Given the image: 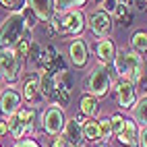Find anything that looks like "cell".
Masks as SVG:
<instances>
[{"mask_svg":"<svg viewBox=\"0 0 147 147\" xmlns=\"http://www.w3.org/2000/svg\"><path fill=\"white\" fill-rule=\"evenodd\" d=\"M112 66L116 75H118V79H126L131 83H139L145 75V60L141 54L133 52L131 48L126 50V48H116V56L112 60Z\"/></svg>","mask_w":147,"mask_h":147,"instance_id":"6da1fadb","label":"cell"},{"mask_svg":"<svg viewBox=\"0 0 147 147\" xmlns=\"http://www.w3.org/2000/svg\"><path fill=\"white\" fill-rule=\"evenodd\" d=\"M85 13L75 8V11H66V13H54L52 19L48 21V25L52 27L54 35H77L79 37L85 29Z\"/></svg>","mask_w":147,"mask_h":147,"instance_id":"7a4b0ae2","label":"cell"},{"mask_svg":"<svg viewBox=\"0 0 147 147\" xmlns=\"http://www.w3.org/2000/svg\"><path fill=\"white\" fill-rule=\"evenodd\" d=\"M112 85H114V77L110 73V68L106 64H95L89 71V75L83 79V91L100 100V97L112 91Z\"/></svg>","mask_w":147,"mask_h":147,"instance_id":"3957f363","label":"cell"},{"mask_svg":"<svg viewBox=\"0 0 147 147\" xmlns=\"http://www.w3.org/2000/svg\"><path fill=\"white\" fill-rule=\"evenodd\" d=\"M25 62L17 56L15 48H0V81L13 85L19 81Z\"/></svg>","mask_w":147,"mask_h":147,"instance_id":"277c9868","label":"cell"},{"mask_svg":"<svg viewBox=\"0 0 147 147\" xmlns=\"http://www.w3.org/2000/svg\"><path fill=\"white\" fill-rule=\"evenodd\" d=\"M23 31H25L23 13H11L0 25V48H15Z\"/></svg>","mask_w":147,"mask_h":147,"instance_id":"5b68a950","label":"cell"},{"mask_svg":"<svg viewBox=\"0 0 147 147\" xmlns=\"http://www.w3.org/2000/svg\"><path fill=\"white\" fill-rule=\"evenodd\" d=\"M73 77L68 71L62 73H54V95L50 97V106H58V108H68L73 97Z\"/></svg>","mask_w":147,"mask_h":147,"instance_id":"8992f818","label":"cell"},{"mask_svg":"<svg viewBox=\"0 0 147 147\" xmlns=\"http://www.w3.org/2000/svg\"><path fill=\"white\" fill-rule=\"evenodd\" d=\"M64 124H66V116H64V110H62V108H58V106H48L46 110L42 112V131H44L48 137L62 135Z\"/></svg>","mask_w":147,"mask_h":147,"instance_id":"52a82bcc","label":"cell"},{"mask_svg":"<svg viewBox=\"0 0 147 147\" xmlns=\"http://www.w3.org/2000/svg\"><path fill=\"white\" fill-rule=\"evenodd\" d=\"M112 93L116 97V104L122 110H131L137 102V85L126 81V79H118L112 85Z\"/></svg>","mask_w":147,"mask_h":147,"instance_id":"ba28073f","label":"cell"},{"mask_svg":"<svg viewBox=\"0 0 147 147\" xmlns=\"http://www.w3.org/2000/svg\"><path fill=\"white\" fill-rule=\"evenodd\" d=\"M87 27L91 29V33L95 37H110L114 21H112V17L108 13L102 11V8H95V11H91V15L87 17Z\"/></svg>","mask_w":147,"mask_h":147,"instance_id":"9c48e42d","label":"cell"},{"mask_svg":"<svg viewBox=\"0 0 147 147\" xmlns=\"http://www.w3.org/2000/svg\"><path fill=\"white\" fill-rule=\"evenodd\" d=\"M21 97L29 104V106H37L42 102V93H40V73L33 71V73H27L23 79H21Z\"/></svg>","mask_w":147,"mask_h":147,"instance_id":"30bf717a","label":"cell"},{"mask_svg":"<svg viewBox=\"0 0 147 147\" xmlns=\"http://www.w3.org/2000/svg\"><path fill=\"white\" fill-rule=\"evenodd\" d=\"M23 104V97H21V91L13 85H6V89L0 93V114L2 116H13L19 112V108Z\"/></svg>","mask_w":147,"mask_h":147,"instance_id":"8fae6325","label":"cell"},{"mask_svg":"<svg viewBox=\"0 0 147 147\" xmlns=\"http://www.w3.org/2000/svg\"><path fill=\"white\" fill-rule=\"evenodd\" d=\"M68 58H71V64L75 68H85L87 60H89V50H87V44L81 37H75V40L68 44Z\"/></svg>","mask_w":147,"mask_h":147,"instance_id":"7c38bea8","label":"cell"},{"mask_svg":"<svg viewBox=\"0 0 147 147\" xmlns=\"http://www.w3.org/2000/svg\"><path fill=\"white\" fill-rule=\"evenodd\" d=\"M116 141L122 147H139V126L133 118H124V126L116 135Z\"/></svg>","mask_w":147,"mask_h":147,"instance_id":"4fadbf2b","label":"cell"},{"mask_svg":"<svg viewBox=\"0 0 147 147\" xmlns=\"http://www.w3.org/2000/svg\"><path fill=\"white\" fill-rule=\"evenodd\" d=\"M93 52H95V58L100 60V64H112L114 56H116V44L110 40V37H100L93 46Z\"/></svg>","mask_w":147,"mask_h":147,"instance_id":"5bb4252c","label":"cell"},{"mask_svg":"<svg viewBox=\"0 0 147 147\" xmlns=\"http://www.w3.org/2000/svg\"><path fill=\"white\" fill-rule=\"evenodd\" d=\"M27 6L35 13V17L40 19V23H48L52 19L54 11V0H27Z\"/></svg>","mask_w":147,"mask_h":147,"instance_id":"9a60e30c","label":"cell"},{"mask_svg":"<svg viewBox=\"0 0 147 147\" xmlns=\"http://www.w3.org/2000/svg\"><path fill=\"white\" fill-rule=\"evenodd\" d=\"M79 112H83L87 118H97V114H100V100L89 93H83L79 100Z\"/></svg>","mask_w":147,"mask_h":147,"instance_id":"2e32d148","label":"cell"},{"mask_svg":"<svg viewBox=\"0 0 147 147\" xmlns=\"http://www.w3.org/2000/svg\"><path fill=\"white\" fill-rule=\"evenodd\" d=\"M56 56H58V50H56V46L52 44H48L46 48H42V54L40 58H37V73H42V71H50L54 60H56Z\"/></svg>","mask_w":147,"mask_h":147,"instance_id":"e0dca14e","label":"cell"},{"mask_svg":"<svg viewBox=\"0 0 147 147\" xmlns=\"http://www.w3.org/2000/svg\"><path fill=\"white\" fill-rule=\"evenodd\" d=\"M81 131H83V141L85 143H102V133H100V124H97L95 118H87V122L81 126Z\"/></svg>","mask_w":147,"mask_h":147,"instance_id":"ac0fdd59","label":"cell"},{"mask_svg":"<svg viewBox=\"0 0 147 147\" xmlns=\"http://www.w3.org/2000/svg\"><path fill=\"white\" fill-rule=\"evenodd\" d=\"M131 114H133V120L137 122V126H147V95L137 97L135 106L131 108Z\"/></svg>","mask_w":147,"mask_h":147,"instance_id":"d6986e66","label":"cell"},{"mask_svg":"<svg viewBox=\"0 0 147 147\" xmlns=\"http://www.w3.org/2000/svg\"><path fill=\"white\" fill-rule=\"evenodd\" d=\"M62 135H64V139L68 141V145H79V143H85V141H83V131H81V126L75 122V118L66 120Z\"/></svg>","mask_w":147,"mask_h":147,"instance_id":"ffe728a7","label":"cell"},{"mask_svg":"<svg viewBox=\"0 0 147 147\" xmlns=\"http://www.w3.org/2000/svg\"><path fill=\"white\" fill-rule=\"evenodd\" d=\"M31 42H33L31 31H29V29H25L23 35L19 37V42L15 44V52H17V56L21 58L23 62H27V56H29V48H31Z\"/></svg>","mask_w":147,"mask_h":147,"instance_id":"44dd1931","label":"cell"},{"mask_svg":"<svg viewBox=\"0 0 147 147\" xmlns=\"http://www.w3.org/2000/svg\"><path fill=\"white\" fill-rule=\"evenodd\" d=\"M40 93L50 102V97L54 95V73H48V71L40 73Z\"/></svg>","mask_w":147,"mask_h":147,"instance_id":"7402d4cb","label":"cell"},{"mask_svg":"<svg viewBox=\"0 0 147 147\" xmlns=\"http://www.w3.org/2000/svg\"><path fill=\"white\" fill-rule=\"evenodd\" d=\"M131 50L137 52V54H147V31H143V29H139V31H135L131 35Z\"/></svg>","mask_w":147,"mask_h":147,"instance_id":"603a6c76","label":"cell"},{"mask_svg":"<svg viewBox=\"0 0 147 147\" xmlns=\"http://www.w3.org/2000/svg\"><path fill=\"white\" fill-rule=\"evenodd\" d=\"M85 4H87V0H54V11L66 13V11H75V8L83 11Z\"/></svg>","mask_w":147,"mask_h":147,"instance_id":"cb8c5ba5","label":"cell"},{"mask_svg":"<svg viewBox=\"0 0 147 147\" xmlns=\"http://www.w3.org/2000/svg\"><path fill=\"white\" fill-rule=\"evenodd\" d=\"M116 19H118V23L122 27H129L133 25V11H131V6L129 4H118V8H116Z\"/></svg>","mask_w":147,"mask_h":147,"instance_id":"d4e9b609","label":"cell"},{"mask_svg":"<svg viewBox=\"0 0 147 147\" xmlns=\"http://www.w3.org/2000/svg\"><path fill=\"white\" fill-rule=\"evenodd\" d=\"M97 124H100V133H102V141L104 143H110V139L114 137V131H112V124H110V118H100L97 120Z\"/></svg>","mask_w":147,"mask_h":147,"instance_id":"484cf974","label":"cell"},{"mask_svg":"<svg viewBox=\"0 0 147 147\" xmlns=\"http://www.w3.org/2000/svg\"><path fill=\"white\" fill-rule=\"evenodd\" d=\"M21 13H23V19H25V29H29V31H33V27H35L37 23H40V19L35 17V13H33V11H31L29 6H25Z\"/></svg>","mask_w":147,"mask_h":147,"instance_id":"4316f807","label":"cell"},{"mask_svg":"<svg viewBox=\"0 0 147 147\" xmlns=\"http://www.w3.org/2000/svg\"><path fill=\"white\" fill-rule=\"evenodd\" d=\"M25 2H27V0H0V4H2L6 11H11V13H21L23 8L27 6Z\"/></svg>","mask_w":147,"mask_h":147,"instance_id":"83f0119b","label":"cell"},{"mask_svg":"<svg viewBox=\"0 0 147 147\" xmlns=\"http://www.w3.org/2000/svg\"><path fill=\"white\" fill-rule=\"evenodd\" d=\"M110 124H112V131H114V137H116V135L122 131V126H124V116H122L120 112L112 114V116H110Z\"/></svg>","mask_w":147,"mask_h":147,"instance_id":"f1b7e54d","label":"cell"},{"mask_svg":"<svg viewBox=\"0 0 147 147\" xmlns=\"http://www.w3.org/2000/svg\"><path fill=\"white\" fill-rule=\"evenodd\" d=\"M100 8L104 13H108V15H114L116 8H118V2H116V0H104V2L100 4Z\"/></svg>","mask_w":147,"mask_h":147,"instance_id":"f546056e","label":"cell"},{"mask_svg":"<svg viewBox=\"0 0 147 147\" xmlns=\"http://www.w3.org/2000/svg\"><path fill=\"white\" fill-rule=\"evenodd\" d=\"M48 147H68V141L64 139V135H56L50 139V145Z\"/></svg>","mask_w":147,"mask_h":147,"instance_id":"4dcf8cb0","label":"cell"},{"mask_svg":"<svg viewBox=\"0 0 147 147\" xmlns=\"http://www.w3.org/2000/svg\"><path fill=\"white\" fill-rule=\"evenodd\" d=\"M13 147H42V145L37 143L35 139H29V137H25V139H21V141H15Z\"/></svg>","mask_w":147,"mask_h":147,"instance_id":"1f68e13d","label":"cell"},{"mask_svg":"<svg viewBox=\"0 0 147 147\" xmlns=\"http://www.w3.org/2000/svg\"><path fill=\"white\" fill-rule=\"evenodd\" d=\"M139 147H147V126L139 129Z\"/></svg>","mask_w":147,"mask_h":147,"instance_id":"d6a6232c","label":"cell"},{"mask_svg":"<svg viewBox=\"0 0 147 147\" xmlns=\"http://www.w3.org/2000/svg\"><path fill=\"white\" fill-rule=\"evenodd\" d=\"M73 118H75V122H77V124H79V126H83V124L87 122V116H85L83 112H77V114L73 116Z\"/></svg>","mask_w":147,"mask_h":147,"instance_id":"836d02e7","label":"cell"},{"mask_svg":"<svg viewBox=\"0 0 147 147\" xmlns=\"http://www.w3.org/2000/svg\"><path fill=\"white\" fill-rule=\"evenodd\" d=\"M6 135H8V124H6V118H2L0 120V139L6 137Z\"/></svg>","mask_w":147,"mask_h":147,"instance_id":"e575fe53","label":"cell"},{"mask_svg":"<svg viewBox=\"0 0 147 147\" xmlns=\"http://www.w3.org/2000/svg\"><path fill=\"white\" fill-rule=\"evenodd\" d=\"M118 4H129V6H133V0H116Z\"/></svg>","mask_w":147,"mask_h":147,"instance_id":"d590c367","label":"cell"},{"mask_svg":"<svg viewBox=\"0 0 147 147\" xmlns=\"http://www.w3.org/2000/svg\"><path fill=\"white\" fill-rule=\"evenodd\" d=\"M93 147H110V143H104V141H102V143H95Z\"/></svg>","mask_w":147,"mask_h":147,"instance_id":"8d00e7d4","label":"cell"},{"mask_svg":"<svg viewBox=\"0 0 147 147\" xmlns=\"http://www.w3.org/2000/svg\"><path fill=\"white\" fill-rule=\"evenodd\" d=\"M68 147H85V143H79V145H68Z\"/></svg>","mask_w":147,"mask_h":147,"instance_id":"74e56055","label":"cell"},{"mask_svg":"<svg viewBox=\"0 0 147 147\" xmlns=\"http://www.w3.org/2000/svg\"><path fill=\"white\" fill-rule=\"evenodd\" d=\"M91 2H95V4H102V2H104V0H91Z\"/></svg>","mask_w":147,"mask_h":147,"instance_id":"f35d334b","label":"cell"},{"mask_svg":"<svg viewBox=\"0 0 147 147\" xmlns=\"http://www.w3.org/2000/svg\"><path fill=\"white\" fill-rule=\"evenodd\" d=\"M139 2H143V4H147V0H139Z\"/></svg>","mask_w":147,"mask_h":147,"instance_id":"ab89813d","label":"cell"},{"mask_svg":"<svg viewBox=\"0 0 147 147\" xmlns=\"http://www.w3.org/2000/svg\"><path fill=\"white\" fill-rule=\"evenodd\" d=\"M0 147H2V145H0Z\"/></svg>","mask_w":147,"mask_h":147,"instance_id":"60d3db41","label":"cell"}]
</instances>
